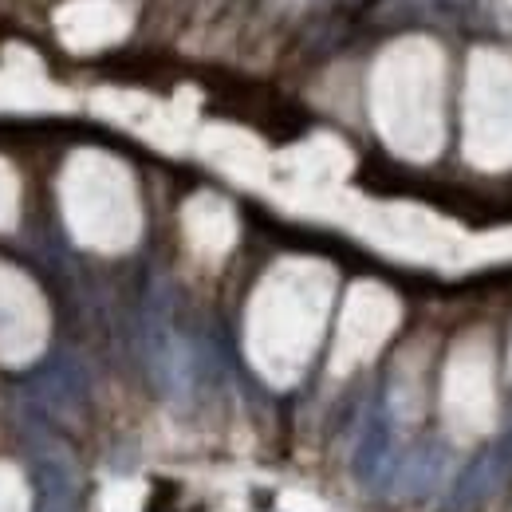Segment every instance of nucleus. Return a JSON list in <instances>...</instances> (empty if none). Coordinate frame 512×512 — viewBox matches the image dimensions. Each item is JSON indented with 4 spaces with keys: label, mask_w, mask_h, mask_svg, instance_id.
Instances as JSON below:
<instances>
[{
    "label": "nucleus",
    "mask_w": 512,
    "mask_h": 512,
    "mask_svg": "<svg viewBox=\"0 0 512 512\" xmlns=\"http://www.w3.org/2000/svg\"><path fill=\"white\" fill-rule=\"evenodd\" d=\"M0 512H28V489L12 465H0Z\"/></svg>",
    "instance_id": "4"
},
{
    "label": "nucleus",
    "mask_w": 512,
    "mask_h": 512,
    "mask_svg": "<svg viewBox=\"0 0 512 512\" xmlns=\"http://www.w3.org/2000/svg\"><path fill=\"white\" fill-rule=\"evenodd\" d=\"M64 205L71 229L87 245H123L130 229L127 205L119 201V174L111 162L83 154L67 166L64 182Z\"/></svg>",
    "instance_id": "1"
},
{
    "label": "nucleus",
    "mask_w": 512,
    "mask_h": 512,
    "mask_svg": "<svg viewBox=\"0 0 512 512\" xmlns=\"http://www.w3.org/2000/svg\"><path fill=\"white\" fill-rule=\"evenodd\" d=\"M16 201H20V186L8 162H0V229H8L16 221Z\"/></svg>",
    "instance_id": "5"
},
{
    "label": "nucleus",
    "mask_w": 512,
    "mask_h": 512,
    "mask_svg": "<svg viewBox=\"0 0 512 512\" xmlns=\"http://www.w3.org/2000/svg\"><path fill=\"white\" fill-rule=\"evenodd\" d=\"M509 473H512L509 446H497V449H489V453H481V457L465 469V477H461V485H457V509H477L481 501H489V497L505 485Z\"/></svg>",
    "instance_id": "3"
},
{
    "label": "nucleus",
    "mask_w": 512,
    "mask_h": 512,
    "mask_svg": "<svg viewBox=\"0 0 512 512\" xmlns=\"http://www.w3.org/2000/svg\"><path fill=\"white\" fill-rule=\"evenodd\" d=\"M48 312L36 288L8 264H0V363H24L40 351Z\"/></svg>",
    "instance_id": "2"
}]
</instances>
